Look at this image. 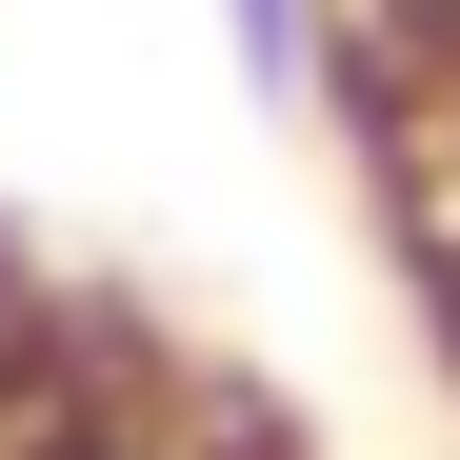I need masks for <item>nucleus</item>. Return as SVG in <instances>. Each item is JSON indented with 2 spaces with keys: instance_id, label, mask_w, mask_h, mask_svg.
Instances as JSON below:
<instances>
[{
  "instance_id": "f257e3e1",
  "label": "nucleus",
  "mask_w": 460,
  "mask_h": 460,
  "mask_svg": "<svg viewBox=\"0 0 460 460\" xmlns=\"http://www.w3.org/2000/svg\"><path fill=\"white\" fill-rule=\"evenodd\" d=\"M321 120L360 140L380 261H401L420 341H440V380H460V0H341V40H321Z\"/></svg>"
},
{
  "instance_id": "f03ea898",
  "label": "nucleus",
  "mask_w": 460,
  "mask_h": 460,
  "mask_svg": "<svg viewBox=\"0 0 460 460\" xmlns=\"http://www.w3.org/2000/svg\"><path fill=\"white\" fill-rule=\"evenodd\" d=\"M321 40H341V0H220V60L261 101H300V120H321Z\"/></svg>"
}]
</instances>
